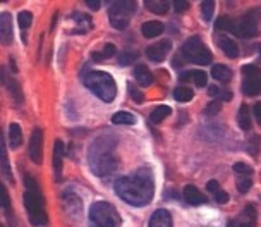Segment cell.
Wrapping results in <instances>:
<instances>
[{
	"mask_svg": "<svg viewBox=\"0 0 261 227\" xmlns=\"http://www.w3.org/2000/svg\"><path fill=\"white\" fill-rule=\"evenodd\" d=\"M115 193L127 205L133 207L148 205L153 200V194H155V181H153L151 169L141 167L134 170L133 174L125 175V178L117 179V183H115Z\"/></svg>",
	"mask_w": 261,
	"mask_h": 227,
	"instance_id": "obj_1",
	"label": "cell"
},
{
	"mask_svg": "<svg viewBox=\"0 0 261 227\" xmlns=\"http://www.w3.org/2000/svg\"><path fill=\"white\" fill-rule=\"evenodd\" d=\"M115 145H117V138L109 133L100 134L91 143L88 159H90V169L95 175H100V178L109 175L119 167V160L114 154Z\"/></svg>",
	"mask_w": 261,
	"mask_h": 227,
	"instance_id": "obj_2",
	"label": "cell"
},
{
	"mask_svg": "<svg viewBox=\"0 0 261 227\" xmlns=\"http://www.w3.org/2000/svg\"><path fill=\"white\" fill-rule=\"evenodd\" d=\"M24 207L28 210V217L33 225L40 227L46 225V212H45V200L41 189L35 179L26 175V193H24Z\"/></svg>",
	"mask_w": 261,
	"mask_h": 227,
	"instance_id": "obj_3",
	"label": "cell"
},
{
	"mask_svg": "<svg viewBox=\"0 0 261 227\" xmlns=\"http://www.w3.org/2000/svg\"><path fill=\"white\" fill-rule=\"evenodd\" d=\"M83 81H85L88 90H91V93H95L105 104H110L117 95V86H115L114 78L109 72L91 71L86 76H83Z\"/></svg>",
	"mask_w": 261,
	"mask_h": 227,
	"instance_id": "obj_4",
	"label": "cell"
},
{
	"mask_svg": "<svg viewBox=\"0 0 261 227\" xmlns=\"http://www.w3.org/2000/svg\"><path fill=\"white\" fill-rule=\"evenodd\" d=\"M90 227H120V217L114 205L107 201H95L88 214Z\"/></svg>",
	"mask_w": 261,
	"mask_h": 227,
	"instance_id": "obj_5",
	"label": "cell"
},
{
	"mask_svg": "<svg viewBox=\"0 0 261 227\" xmlns=\"http://www.w3.org/2000/svg\"><path fill=\"white\" fill-rule=\"evenodd\" d=\"M180 52H182L186 60H189L193 64H199V66H208L213 60L210 48L203 43V40L199 36H191V38L186 40Z\"/></svg>",
	"mask_w": 261,
	"mask_h": 227,
	"instance_id": "obj_6",
	"label": "cell"
},
{
	"mask_svg": "<svg viewBox=\"0 0 261 227\" xmlns=\"http://www.w3.org/2000/svg\"><path fill=\"white\" fill-rule=\"evenodd\" d=\"M134 12H136V2H129V0L114 2L109 11V19L112 28H115V30H125L129 26V17Z\"/></svg>",
	"mask_w": 261,
	"mask_h": 227,
	"instance_id": "obj_7",
	"label": "cell"
},
{
	"mask_svg": "<svg viewBox=\"0 0 261 227\" xmlns=\"http://www.w3.org/2000/svg\"><path fill=\"white\" fill-rule=\"evenodd\" d=\"M256 33H258V12L249 11L236 24V35L241 38H253Z\"/></svg>",
	"mask_w": 261,
	"mask_h": 227,
	"instance_id": "obj_8",
	"label": "cell"
},
{
	"mask_svg": "<svg viewBox=\"0 0 261 227\" xmlns=\"http://www.w3.org/2000/svg\"><path fill=\"white\" fill-rule=\"evenodd\" d=\"M30 159L33 164L40 165L43 162V131L40 128H35L30 140Z\"/></svg>",
	"mask_w": 261,
	"mask_h": 227,
	"instance_id": "obj_9",
	"label": "cell"
},
{
	"mask_svg": "<svg viewBox=\"0 0 261 227\" xmlns=\"http://www.w3.org/2000/svg\"><path fill=\"white\" fill-rule=\"evenodd\" d=\"M170 41L169 40H160L158 43H153L146 48V57L153 60V62H162L167 57V54L170 52Z\"/></svg>",
	"mask_w": 261,
	"mask_h": 227,
	"instance_id": "obj_10",
	"label": "cell"
},
{
	"mask_svg": "<svg viewBox=\"0 0 261 227\" xmlns=\"http://www.w3.org/2000/svg\"><path fill=\"white\" fill-rule=\"evenodd\" d=\"M256 217H258L256 207L254 205H246L244 210L241 212V215L237 217L236 225L237 227H256Z\"/></svg>",
	"mask_w": 261,
	"mask_h": 227,
	"instance_id": "obj_11",
	"label": "cell"
},
{
	"mask_svg": "<svg viewBox=\"0 0 261 227\" xmlns=\"http://www.w3.org/2000/svg\"><path fill=\"white\" fill-rule=\"evenodd\" d=\"M64 143L57 140L54 146V170H55V181L62 179V162H64Z\"/></svg>",
	"mask_w": 261,
	"mask_h": 227,
	"instance_id": "obj_12",
	"label": "cell"
},
{
	"mask_svg": "<svg viewBox=\"0 0 261 227\" xmlns=\"http://www.w3.org/2000/svg\"><path fill=\"white\" fill-rule=\"evenodd\" d=\"M148 227H172V215L165 208H158L153 212Z\"/></svg>",
	"mask_w": 261,
	"mask_h": 227,
	"instance_id": "obj_13",
	"label": "cell"
},
{
	"mask_svg": "<svg viewBox=\"0 0 261 227\" xmlns=\"http://www.w3.org/2000/svg\"><path fill=\"white\" fill-rule=\"evenodd\" d=\"M217 43H218V48H222V52L225 54L227 57L236 59L237 55H239V47H237L236 41L232 38H228V36H218Z\"/></svg>",
	"mask_w": 261,
	"mask_h": 227,
	"instance_id": "obj_14",
	"label": "cell"
},
{
	"mask_svg": "<svg viewBox=\"0 0 261 227\" xmlns=\"http://www.w3.org/2000/svg\"><path fill=\"white\" fill-rule=\"evenodd\" d=\"M184 198L186 201L189 203V205H203V203H206V198H204V194L199 191L198 188L193 186V184H189V186L184 188Z\"/></svg>",
	"mask_w": 261,
	"mask_h": 227,
	"instance_id": "obj_15",
	"label": "cell"
},
{
	"mask_svg": "<svg viewBox=\"0 0 261 227\" xmlns=\"http://www.w3.org/2000/svg\"><path fill=\"white\" fill-rule=\"evenodd\" d=\"M134 78H136L138 85L143 86V88L150 86L153 83V74H151L150 69L144 66V64H138V66L134 67Z\"/></svg>",
	"mask_w": 261,
	"mask_h": 227,
	"instance_id": "obj_16",
	"label": "cell"
},
{
	"mask_svg": "<svg viewBox=\"0 0 261 227\" xmlns=\"http://www.w3.org/2000/svg\"><path fill=\"white\" fill-rule=\"evenodd\" d=\"M242 93L246 96H256L261 93V76L259 78H244L242 81Z\"/></svg>",
	"mask_w": 261,
	"mask_h": 227,
	"instance_id": "obj_17",
	"label": "cell"
},
{
	"mask_svg": "<svg viewBox=\"0 0 261 227\" xmlns=\"http://www.w3.org/2000/svg\"><path fill=\"white\" fill-rule=\"evenodd\" d=\"M0 35H2V43L9 45L12 41V22H11V14L4 12L2 21H0Z\"/></svg>",
	"mask_w": 261,
	"mask_h": 227,
	"instance_id": "obj_18",
	"label": "cell"
},
{
	"mask_svg": "<svg viewBox=\"0 0 261 227\" xmlns=\"http://www.w3.org/2000/svg\"><path fill=\"white\" fill-rule=\"evenodd\" d=\"M179 80L180 81H193L198 88H203V86H206L208 76H206V72H203V71H188V72L180 74Z\"/></svg>",
	"mask_w": 261,
	"mask_h": 227,
	"instance_id": "obj_19",
	"label": "cell"
},
{
	"mask_svg": "<svg viewBox=\"0 0 261 227\" xmlns=\"http://www.w3.org/2000/svg\"><path fill=\"white\" fill-rule=\"evenodd\" d=\"M163 31V24L160 21H146L141 26V33L144 38H155V36L162 35Z\"/></svg>",
	"mask_w": 261,
	"mask_h": 227,
	"instance_id": "obj_20",
	"label": "cell"
},
{
	"mask_svg": "<svg viewBox=\"0 0 261 227\" xmlns=\"http://www.w3.org/2000/svg\"><path fill=\"white\" fill-rule=\"evenodd\" d=\"M9 145H11L12 150H17L22 145V131L19 124H11L9 126Z\"/></svg>",
	"mask_w": 261,
	"mask_h": 227,
	"instance_id": "obj_21",
	"label": "cell"
},
{
	"mask_svg": "<svg viewBox=\"0 0 261 227\" xmlns=\"http://www.w3.org/2000/svg\"><path fill=\"white\" fill-rule=\"evenodd\" d=\"M212 76L215 78L217 81L227 83L232 80V69H228L227 66H222V64H217V66L212 67Z\"/></svg>",
	"mask_w": 261,
	"mask_h": 227,
	"instance_id": "obj_22",
	"label": "cell"
},
{
	"mask_svg": "<svg viewBox=\"0 0 261 227\" xmlns=\"http://www.w3.org/2000/svg\"><path fill=\"white\" fill-rule=\"evenodd\" d=\"M237 122H239L242 131H249L251 129V114L248 105H242L239 109V112H237Z\"/></svg>",
	"mask_w": 261,
	"mask_h": 227,
	"instance_id": "obj_23",
	"label": "cell"
},
{
	"mask_svg": "<svg viewBox=\"0 0 261 227\" xmlns=\"http://www.w3.org/2000/svg\"><path fill=\"white\" fill-rule=\"evenodd\" d=\"M172 114V109L167 107V105H160V107H156L153 112L150 114V120L153 124H160L163 119L169 117V115Z\"/></svg>",
	"mask_w": 261,
	"mask_h": 227,
	"instance_id": "obj_24",
	"label": "cell"
},
{
	"mask_svg": "<svg viewBox=\"0 0 261 227\" xmlns=\"http://www.w3.org/2000/svg\"><path fill=\"white\" fill-rule=\"evenodd\" d=\"M144 6L148 7V11L155 14H165L169 11V2H165V0H146Z\"/></svg>",
	"mask_w": 261,
	"mask_h": 227,
	"instance_id": "obj_25",
	"label": "cell"
},
{
	"mask_svg": "<svg viewBox=\"0 0 261 227\" xmlns=\"http://www.w3.org/2000/svg\"><path fill=\"white\" fill-rule=\"evenodd\" d=\"M112 122L114 124H124V126H133V124H136V117H134L130 112H117L114 114V117H112Z\"/></svg>",
	"mask_w": 261,
	"mask_h": 227,
	"instance_id": "obj_26",
	"label": "cell"
},
{
	"mask_svg": "<svg viewBox=\"0 0 261 227\" xmlns=\"http://www.w3.org/2000/svg\"><path fill=\"white\" fill-rule=\"evenodd\" d=\"M208 95L212 96V98H215L218 102H227V100H232V93L228 90H223V88H218V86H210L208 90Z\"/></svg>",
	"mask_w": 261,
	"mask_h": 227,
	"instance_id": "obj_27",
	"label": "cell"
},
{
	"mask_svg": "<svg viewBox=\"0 0 261 227\" xmlns=\"http://www.w3.org/2000/svg\"><path fill=\"white\" fill-rule=\"evenodd\" d=\"M193 96H194V91L191 90L189 86H177L175 90H174V98L177 102H189V100H193Z\"/></svg>",
	"mask_w": 261,
	"mask_h": 227,
	"instance_id": "obj_28",
	"label": "cell"
},
{
	"mask_svg": "<svg viewBox=\"0 0 261 227\" xmlns=\"http://www.w3.org/2000/svg\"><path fill=\"white\" fill-rule=\"evenodd\" d=\"M7 90H9V93H11V96L14 98V102H16L17 105H21L22 104V91H21V86H19V83H17L16 80H9L7 83Z\"/></svg>",
	"mask_w": 261,
	"mask_h": 227,
	"instance_id": "obj_29",
	"label": "cell"
},
{
	"mask_svg": "<svg viewBox=\"0 0 261 227\" xmlns=\"http://www.w3.org/2000/svg\"><path fill=\"white\" fill-rule=\"evenodd\" d=\"M115 45L114 43H107L103 48H101V52L100 54H93L91 55V59L93 60H96V62H100V60H103V59H110V57H114L115 55Z\"/></svg>",
	"mask_w": 261,
	"mask_h": 227,
	"instance_id": "obj_30",
	"label": "cell"
},
{
	"mask_svg": "<svg viewBox=\"0 0 261 227\" xmlns=\"http://www.w3.org/2000/svg\"><path fill=\"white\" fill-rule=\"evenodd\" d=\"M215 28L218 31H232V33H236V24L234 21L230 19V17H218V19L215 21Z\"/></svg>",
	"mask_w": 261,
	"mask_h": 227,
	"instance_id": "obj_31",
	"label": "cell"
},
{
	"mask_svg": "<svg viewBox=\"0 0 261 227\" xmlns=\"http://www.w3.org/2000/svg\"><path fill=\"white\" fill-rule=\"evenodd\" d=\"M236 186H237V191H239V193H248L251 189V186H253L251 175H237Z\"/></svg>",
	"mask_w": 261,
	"mask_h": 227,
	"instance_id": "obj_32",
	"label": "cell"
},
{
	"mask_svg": "<svg viewBox=\"0 0 261 227\" xmlns=\"http://www.w3.org/2000/svg\"><path fill=\"white\" fill-rule=\"evenodd\" d=\"M213 12H215V2H210V0H206V2H201V14H203L204 21H206V22L212 21Z\"/></svg>",
	"mask_w": 261,
	"mask_h": 227,
	"instance_id": "obj_33",
	"label": "cell"
},
{
	"mask_svg": "<svg viewBox=\"0 0 261 227\" xmlns=\"http://www.w3.org/2000/svg\"><path fill=\"white\" fill-rule=\"evenodd\" d=\"M241 72L244 74V78H259L261 76V69L258 66H254V64H246V66H242Z\"/></svg>",
	"mask_w": 261,
	"mask_h": 227,
	"instance_id": "obj_34",
	"label": "cell"
},
{
	"mask_svg": "<svg viewBox=\"0 0 261 227\" xmlns=\"http://www.w3.org/2000/svg\"><path fill=\"white\" fill-rule=\"evenodd\" d=\"M2 172L6 178H9L12 181V174H11V165H9V162H7V154H6V143H4V136H2Z\"/></svg>",
	"mask_w": 261,
	"mask_h": 227,
	"instance_id": "obj_35",
	"label": "cell"
},
{
	"mask_svg": "<svg viewBox=\"0 0 261 227\" xmlns=\"http://www.w3.org/2000/svg\"><path fill=\"white\" fill-rule=\"evenodd\" d=\"M138 59V52H130V50H125V52L119 54V64L120 66H129L133 60Z\"/></svg>",
	"mask_w": 261,
	"mask_h": 227,
	"instance_id": "obj_36",
	"label": "cell"
},
{
	"mask_svg": "<svg viewBox=\"0 0 261 227\" xmlns=\"http://www.w3.org/2000/svg\"><path fill=\"white\" fill-rule=\"evenodd\" d=\"M17 21H19V26L22 28V30H26V28L31 26L33 22V14L28 12V11H22L17 14Z\"/></svg>",
	"mask_w": 261,
	"mask_h": 227,
	"instance_id": "obj_37",
	"label": "cell"
},
{
	"mask_svg": "<svg viewBox=\"0 0 261 227\" xmlns=\"http://www.w3.org/2000/svg\"><path fill=\"white\" fill-rule=\"evenodd\" d=\"M0 194H2V207L9 215L11 214V198H9V193H7V189L4 184H0Z\"/></svg>",
	"mask_w": 261,
	"mask_h": 227,
	"instance_id": "obj_38",
	"label": "cell"
},
{
	"mask_svg": "<svg viewBox=\"0 0 261 227\" xmlns=\"http://www.w3.org/2000/svg\"><path fill=\"white\" fill-rule=\"evenodd\" d=\"M234 170L239 175H251L253 174V169H251L248 164H244V162H237V164H234Z\"/></svg>",
	"mask_w": 261,
	"mask_h": 227,
	"instance_id": "obj_39",
	"label": "cell"
},
{
	"mask_svg": "<svg viewBox=\"0 0 261 227\" xmlns=\"http://www.w3.org/2000/svg\"><path fill=\"white\" fill-rule=\"evenodd\" d=\"M222 110V104L218 100H215V102H212V104H208L206 105V109H204V114L206 115H215V114H218Z\"/></svg>",
	"mask_w": 261,
	"mask_h": 227,
	"instance_id": "obj_40",
	"label": "cell"
},
{
	"mask_svg": "<svg viewBox=\"0 0 261 227\" xmlns=\"http://www.w3.org/2000/svg\"><path fill=\"white\" fill-rule=\"evenodd\" d=\"M127 90H129V95H130V98H133L134 102H138V104H141V102H143V98H144L141 91H139L138 88H136V86H133V85H129V86H127Z\"/></svg>",
	"mask_w": 261,
	"mask_h": 227,
	"instance_id": "obj_41",
	"label": "cell"
},
{
	"mask_svg": "<svg viewBox=\"0 0 261 227\" xmlns=\"http://www.w3.org/2000/svg\"><path fill=\"white\" fill-rule=\"evenodd\" d=\"M213 196H215V200L218 203H227L228 201V193L223 191V189H218V191L213 194Z\"/></svg>",
	"mask_w": 261,
	"mask_h": 227,
	"instance_id": "obj_42",
	"label": "cell"
},
{
	"mask_svg": "<svg viewBox=\"0 0 261 227\" xmlns=\"http://www.w3.org/2000/svg\"><path fill=\"white\" fill-rule=\"evenodd\" d=\"M188 7H189V2H186V0H175L174 2V9L177 12H184Z\"/></svg>",
	"mask_w": 261,
	"mask_h": 227,
	"instance_id": "obj_43",
	"label": "cell"
},
{
	"mask_svg": "<svg viewBox=\"0 0 261 227\" xmlns=\"http://www.w3.org/2000/svg\"><path fill=\"white\" fill-rule=\"evenodd\" d=\"M206 189H208V191L212 193V194H215V193L218 191V189H222V188H220V184H218V181H208Z\"/></svg>",
	"mask_w": 261,
	"mask_h": 227,
	"instance_id": "obj_44",
	"label": "cell"
},
{
	"mask_svg": "<svg viewBox=\"0 0 261 227\" xmlns=\"http://www.w3.org/2000/svg\"><path fill=\"white\" fill-rule=\"evenodd\" d=\"M253 112H254V117H256V120H258V124L261 126V104H256V105H254Z\"/></svg>",
	"mask_w": 261,
	"mask_h": 227,
	"instance_id": "obj_45",
	"label": "cell"
},
{
	"mask_svg": "<svg viewBox=\"0 0 261 227\" xmlns=\"http://www.w3.org/2000/svg\"><path fill=\"white\" fill-rule=\"evenodd\" d=\"M86 6L93 9V11H98V9H100V2H98V0H86Z\"/></svg>",
	"mask_w": 261,
	"mask_h": 227,
	"instance_id": "obj_46",
	"label": "cell"
},
{
	"mask_svg": "<svg viewBox=\"0 0 261 227\" xmlns=\"http://www.w3.org/2000/svg\"><path fill=\"white\" fill-rule=\"evenodd\" d=\"M227 227H237V225H236V220H228V222H227Z\"/></svg>",
	"mask_w": 261,
	"mask_h": 227,
	"instance_id": "obj_47",
	"label": "cell"
}]
</instances>
